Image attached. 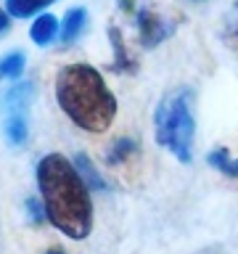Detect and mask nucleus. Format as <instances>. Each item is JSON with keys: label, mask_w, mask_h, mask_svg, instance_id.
Wrapping results in <instances>:
<instances>
[{"label": "nucleus", "mask_w": 238, "mask_h": 254, "mask_svg": "<svg viewBox=\"0 0 238 254\" xmlns=\"http://www.w3.org/2000/svg\"><path fill=\"white\" fill-rule=\"evenodd\" d=\"M35 175L45 220L74 241L87 238L93 230V198L74 164L61 154H48L37 162Z\"/></svg>", "instance_id": "nucleus-1"}, {"label": "nucleus", "mask_w": 238, "mask_h": 254, "mask_svg": "<svg viewBox=\"0 0 238 254\" xmlns=\"http://www.w3.org/2000/svg\"><path fill=\"white\" fill-rule=\"evenodd\" d=\"M56 101L85 132H106L117 117V98L90 64H69L56 74Z\"/></svg>", "instance_id": "nucleus-2"}, {"label": "nucleus", "mask_w": 238, "mask_h": 254, "mask_svg": "<svg viewBox=\"0 0 238 254\" xmlns=\"http://www.w3.org/2000/svg\"><path fill=\"white\" fill-rule=\"evenodd\" d=\"M154 138L162 148H170L180 162L193 159L196 117H193V90L178 87L167 93L154 114Z\"/></svg>", "instance_id": "nucleus-3"}, {"label": "nucleus", "mask_w": 238, "mask_h": 254, "mask_svg": "<svg viewBox=\"0 0 238 254\" xmlns=\"http://www.w3.org/2000/svg\"><path fill=\"white\" fill-rule=\"evenodd\" d=\"M132 16H135V27H138V43L143 48H156L159 43H164L175 32V24H178L148 3H138Z\"/></svg>", "instance_id": "nucleus-4"}, {"label": "nucleus", "mask_w": 238, "mask_h": 254, "mask_svg": "<svg viewBox=\"0 0 238 254\" xmlns=\"http://www.w3.org/2000/svg\"><path fill=\"white\" fill-rule=\"evenodd\" d=\"M109 40H111V51H114L109 69L117 71V74H135V71H138V59L130 53L122 32H119L117 27H109Z\"/></svg>", "instance_id": "nucleus-5"}, {"label": "nucleus", "mask_w": 238, "mask_h": 254, "mask_svg": "<svg viewBox=\"0 0 238 254\" xmlns=\"http://www.w3.org/2000/svg\"><path fill=\"white\" fill-rule=\"evenodd\" d=\"M35 98V85L32 82H13L0 98V109L5 114H29V103Z\"/></svg>", "instance_id": "nucleus-6"}, {"label": "nucleus", "mask_w": 238, "mask_h": 254, "mask_svg": "<svg viewBox=\"0 0 238 254\" xmlns=\"http://www.w3.org/2000/svg\"><path fill=\"white\" fill-rule=\"evenodd\" d=\"M59 29H61V19H56L53 13H40L29 24V37L37 45H51L56 35H59Z\"/></svg>", "instance_id": "nucleus-7"}, {"label": "nucleus", "mask_w": 238, "mask_h": 254, "mask_svg": "<svg viewBox=\"0 0 238 254\" xmlns=\"http://www.w3.org/2000/svg\"><path fill=\"white\" fill-rule=\"evenodd\" d=\"M87 27V11L85 8H69L66 16L61 19V29H59V35H61V43H74V40L85 32Z\"/></svg>", "instance_id": "nucleus-8"}, {"label": "nucleus", "mask_w": 238, "mask_h": 254, "mask_svg": "<svg viewBox=\"0 0 238 254\" xmlns=\"http://www.w3.org/2000/svg\"><path fill=\"white\" fill-rule=\"evenodd\" d=\"M53 3L56 0H5V13L11 19H35Z\"/></svg>", "instance_id": "nucleus-9"}, {"label": "nucleus", "mask_w": 238, "mask_h": 254, "mask_svg": "<svg viewBox=\"0 0 238 254\" xmlns=\"http://www.w3.org/2000/svg\"><path fill=\"white\" fill-rule=\"evenodd\" d=\"M3 130L11 146H24L29 138V114H5Z\"/></svg>", "instance_id": "nucleus-10"}, {"label": "nucleus", "mask_w": 238, "mask_h": 254, "mask_svg": "<svg viewBox=\"0 0 238 254\" xmlns=\"http://www.w3.org/2000/svg\"><path fill=\"white\" fill-rule=\"evenodd\" d=\"M24 69H27V56L21 51H8L5 56H0V79H5V82H19Z\"/></svg>", "instance_id": "nucleus-11"}, {"label": "nucleus", "mask_w": 238, "mask_h": 254, "mask_svg": "<svg viewBox=\"0 0 238 254\" xmlns=\"http://www.w3.org/2000/svg\"><path fill=\"white\" fill-rule=\"evenodd\" d=\"M71 164H74V170L79 172V178L85 180V186L90 188V190H106V188H109V186H106V180L101 178V172L95 170L93 162H90V159H87L85 154H77Z\"/></svg>", "instance_id": "nucleus-12"}, {"label": "nucleus", "mask_w": 238, "mask_h": 254, "mask_svg": "<svg viewBox=\"0 0 238 254\" xmlns=\"http://www.w3.org/2000/svg\"><path fill=\"white\" fill-rule=\"evenodd\" d=\"M138 151H140V146H138L135 138H119V140L111 143V148L106 154V162L109 164H124L127 159H132Z\"/></svg>", "instance_id": "nucleus-13"}, {"label": "nucleus", "mask_w": 238, "mask_h": 254, "mask_svg": "<svg viewBox=\"0 0 238 254\" xmlns=\"http://www.w3.org/2000/svg\"><path fill=\"white\" fill-rule=\"evenodd\" d=\"M206 162H209L214 170H220V172H225V175H236V162L230 159V154L225 148H214L209 156H206Z\"/></svg>", "instance_id": "nucleus-14"}, {"label": "nucleus", "mask_w": 238, "mask_h": 254, "mask_svg": "<svg viewBox=\"0 0 238 254\" xmlns=\"http://www.w3.org/2000/svg\"><path fill=\"white\" fill-rule=\"evenodd\" d=\"M225 40L230 43V48L238 51V3L233 5V11L228 16V24H225Z\"/></svg>", "instance_id": "nucleus-15"}, {"label": "nucleus", "mask_w": 238, "mask_h": 254, "mask_svg": "<svg viewBox=\"0 0 238 254\" xmlns=\"http://www.w3.org/2000/svg\"><path fill=\"white\" fill-rule=\"evenodd\" d=\"M27 212H29V220H35V222H43L45 220L43 201H37V198H27Z\"/></svg>", "instance_id": "nucleus-16"}, {"label": "nucleus", "mask_w": 238, "mask_h": 254, "mask_svg": "<svg viewBox=\"0 0 238 254\" xmlns=\"http://www.w3.org/2000/svg\"><path fill=\"white\" fill-rule=\"evenodd\" d=\"M8 29H11V16H8L5 11H0V37H3Z\"/></svg>", "instance_id": "nucleus-17"}, {"label": "nucleus", "mask_w": 238, "mask_h": 254, "mask_svg": "<svg viewBox=\"0 0 238 254\" xmlns=\"http://www.w3.org/2000/svg\"><path fill=\"white\" fill-rule=\"evenodd\" d=\"M45 254H66V252H63V249H61V246H53V249H48Z\"/></svg>", "instance_id": "nucleus-18"}, {"label": "nucleus", "mask_w": 238, "mask_h": 254, "mask_svg": "<svg viewBox=\"0 0 238 254\" xmlns=\"http://www.w3.org/2000/svg\"><path fill=\"white\" fill-rule=\"evenodd\" d=\"M182 3H190V5H198V3H204V0H182Z\"/></svg>", "instance_id": "nucleus-19"}, {"label": "nucleus", "mask_w": 238, "mask_h": 254, "mask_svg": "<svg viewBox=\"0 0 238 254\" xmlns=\"http://www.w3.org/2000/svg\"><path fill=\"white\" fill-rule=\"evenodd\" d=\"M236 175H238V159H236Z\"/></svg>", "instance_id": "nucleus-20"}]
</instances>
